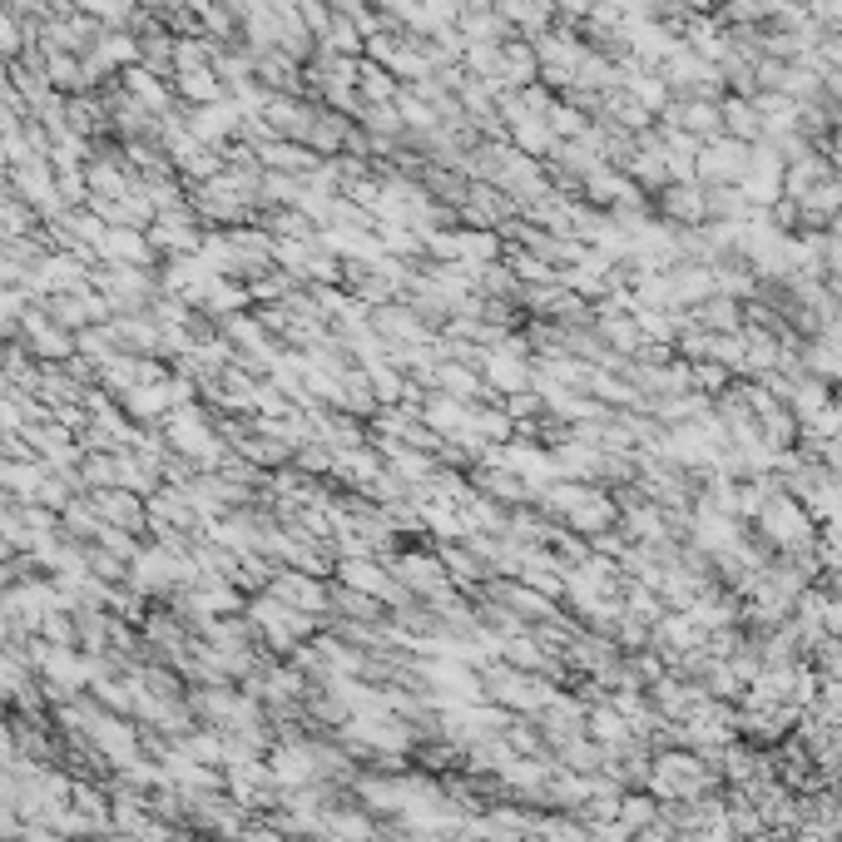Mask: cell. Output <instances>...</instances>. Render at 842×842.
Masks as SVG:
<instances>
[{
    "instance_id": "1",
    "label": "cell",
    "mask_w": 842,
    "mask_h": 842,
    "mask_svg": "<svg viewBox=\"0 0 842 842\" xmlns=\"http://www.w3.org/2000/svg\"><path fill=\"white\" fill-rule=\"evenodd\" d=\"M481 382L491 392H500V397H520V392L536 382V372L526 367V357H520L516 347H491L481 362Z\"/></svg>"
},
{
    "instance_id": "6",
    "label": "cell",
    "mask_w": 842,
    "mask_h": 842,
    "mask_svg": "<svg viewBox=\"0 0 842 842\" xmlns=\"http://www.w3.org/2000/svg\"><path fill=\"white\" fill-rule=\"evenodd\" d=\"M496 16L506 20V26H520V30H540L550 16V0H496Z\"/></svg>"
},
{
    "instance_id": "12",
    "label": "cell",
    "mask_w": 842,
    "mask_h": 842,
    "mask_svg": "<svg viewBox=\"0 0 842 842\" xmlns=\"http://www.w3.org/2000/svg\"><path fill=\"white\" fill-rule=\"evenodd\" d=\"M6 16H10V10H6V6H0V20H6Z\"/></svg>"
},
{
    "instance_id": "8",
    "label": "cell",
    "mask_w": 842,
    "mask_h": 842,
    "mask_svg": "<svg viewBox=\"0 0 842 842\" xmlns=\"http://www.w3.org/2000/svg\"><path fill=\"white\" fill-rule=\"evenodd\" d=\"M343 580H352V585H362V590H382V575L372 570V565H362V560H352V565H343Z\"/></svg>"
},
{
    "instance_id": "5",
    "label": "cell",
    "mask_w": 842,
    "mask_h": 842,
    "mask_svg": "<svg viewBox=\"0 0 842 842\" xmlns=\"http://www.w3.org/2000/svg\"><path fill=\"white\" fill-rule=\"evenodd\" d=\"M179 94H184V104H219V100H229V90H223V80L213 70H179Z\"/></svg>"
},
{
    "instance_id": "7",
    "label": "cell",
    "mask_w": 842,
    "mask_h": 842,
    "mask_svg": "<svg viewBox=\"0 0 842 842\" xmlns=\"http://www.w3.org/2000/svg\"><path fill=\"white\" fill-rule=\"evenodd\" d=\"M278 595L283 600H293V605H323V590H317L313 580H303V575H287V580L278 585Z\"/></svg>"
},
{
    "instance_id": "10",
    "label": "cell",
    "mask_w": 842,
    "mask_h": 842,
    "mask_svg": "<svg viewBox=\"0 0 842 842\" xmlns=\"http://www.w3.org/2000/svg\"><path fill=\"white\" fill-rule=\"evenodd\" d=\"M0 556H10V540L6 536H0Z\"/></svg>"
},
{
    "instance_id": "9",
    "label": "cell",
    "mask_w": 842,
    "mask_h": 842,
    "mask_svg": "<svg viewBox=\"0 0 842 842\" xmlns=\"http://www.w3.org/2000/svg\"><path fill=\"white\" fill-rule=\"evenodd\" d=\"M293 456H297V466H303V471H327V461H337L327 446H297Z\"/></svg>"
},
{
    "instance_id": "2",
    "label": "cell",
    "mask_w": 842,
    "mask_h": 842,
    "mask_svg": "<svg viewBox=\"0 0 842 842\" xmlns=\"http://www.w3.org/2000/svg\"><path fill=\"white\" fill-rule=\"evenodd\" d=\"M94 258H104L110 268H149L154 248H149L144 229H104V239L94 243Z\"/></svg>"
},
{
    "instance_id": "11",
    "label": "cell",
    "mask_w": 842,
    "mask_h": 842,
    "mask_svg": "<svg viewBox=\"0 0 842 842\" xmlns=\"http://www.w3.org/2000/svg\"><path fill=\"white\" fill-rule=\"evenodd\" d=\"M6 382H10V377H6V372H0V392H6Z\"/></svg>"
},
{
    "instance_id": "3",
    "label": "cell",
    "mask_w": 842,
    "mask_h": 842,
    "mask_svg": "<svg viewBox=\"0 0 842 842\" xmlns=\"http://www.w3.org/2000/svg\"><path fill=\"white\" fill-rule=\"evenodd\" d=\"M90 506L100 510L104 526H120V530H140V526H144V506H140V496L124 491V486H104V491H94Z\"/></svg>"
},
{
    "instance_id": "4",
    "label": "cell",
    "mask_w": 842,
    "mask_h": 842,
    "mask_svg": "<svg viewBox=\"0 0 842 842\" xmlns=\"http://www.w3.org/2000/svg\"><path fill=\"white\" fill-rule=\"evenodd\" d=\"M174 407V397H169V377L159 382H140V387L124 392V412L130 417H159V412Z\"/></svg>"
}]
</instances>
